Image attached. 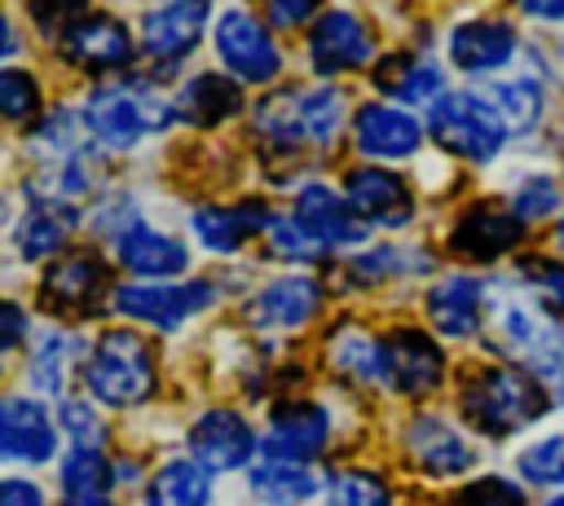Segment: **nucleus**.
I'll list each match as a JSON object with an SVG mask.
<instances>
[{
    "mask_svg": "<svg viewBox=\"0 0 564 506\" xmlns=\"http://www.w3.org/2000/svg\"><path fill=\"white\" fill-rule=\"evenodd\" d=\"M489 334L498 352L529 365L538 378L564 387V326L538 299L498 286L489 295Z\"/></svg>",
    "mask_w": 564,
    "mask_h": 506,
    "instance_id": "nucleus-1",
    "label": "nucleus"
},
{
    "mask_svg": "<svg viewBox=\"0 0 564 506\" xmlns=\"http://www.w3.org/2000/svg\"><path fill=\"white\" fill-rule=\"evenodd\" d=\"M84 128L97 145L106 150H132L141 145L150 132H163L176 119V101H167L163 92H154L141 79L128 84H106L84 101Z\"/></svg>",
    "mask_w": 564,
    "mask_h": 506,
    "instance_id": "nucleus-2",
    "label": "nucleus"
},
{
    "mask_svg": "<svg viewBox=\"0 0 564 506\" xmlns=\"http://www.w3.org/2000/svg\"><path fill=\"white\" fill-rule=\"evenodd\" d=\"M154 383H159L154 352L132 330H106L84 361V387L106 409H132V405L150 400Z\"/></svg>",
    "mask_w": 564,
    "mask_h": 506,
    "instance_id": "nucleus-3",
    "label": "nucleus"
},
{
    "mask_svg": "<svg viewBox=\"0 0 564 506\" xmlns=\"http://www.w3.org/2000/svg\"><path fill=\"white\" fill-rule=\"evenodd\" d=\"M463 414L485 436H511L546 414V392L516 365H489L463 383Z\"/></svg>",
    "mask_w": 564,
    "mask_h": 506,
    "instance_id": "nucleus-4",
    "label": "nucleus"
},
{
    "mask_svg": "<svg viewBox=\"0 0 564 506\" xmlns=\"http://www.w3.org/2000/svg\"><path fill=\"white\" fill-rule=\"evenodd\" d=\"M344 123V97L339 88H291L269 97L256 110L260 136H269L282 150L295 145H330Z\"/></svg>",
    "mask_w": 564,
    "mask_h": 506,
    "instance_id": "nucleus-5",
    "label": "nucleus"
},
{
    "mask_svg": "<svg viewBox=\"0 0 564 506\" xmlns=\"http://www.w3.org/2000/svg\"><path fill=\"white\" fill-rule=\"evenodd\" d=\"M432 136L467 163H489L511 132L480 92H445V101L432 106Z\"/></svg>",
    "mask_w": 564,
    "mask_h": 506,
    "instance_id": "nucleus-6",
    "label": "nucleus"
},
{
    "mask_svg": "<svg viewBox=\"0 0 564 506\" xmlns=\"http://www.w3.org/2000/svg\"><path fill=\"white\" fill-rule=\"evenodd\" d=\"M216 299L212 282H137V286H119L115 290V308L141 326H159V330H176L185 326L194 312H203Z\"/></svg>",
    "mask_w": 564,
    "mask_h": 506,
    "instance_id": "nucleus-7",
    "label": "nucleus"
},
{
    "mask_svg": "<svg viewBox=\"0 0 564 506\" xmlns=\"http://www.w3.org/2000/svg\"><path fill=\"white\" fill-rule=\"evenodd\" d=\"M216 53L242 84H269L282 70V53L247 9H225L216 22Z\"/></svg>",
    "mask_w": 564,
    "mask_h": 506,
    "instance_id": "nucleus-8",
    "label": "nucleus"
},
{
    "mask_svg": "<svg viewBox=\"0 0 564 506\" xmlns=\"http://www.w3.org/2000/svg\"><path fill=\"white\" fill-rule=\"evenodd\" d=\"M57 453V427L31 396H0V458L40 466Z\"/></svg>",
    "mask_w": 564,
    "mask_h": 506,
    "instance_id": "nucleus-9",
    "label": "nucleus"
},
{
    "mask_svg": "<svg viewBox=\"0 0 564 506\" xmlns=\"http://www.w3.org/2000/svg\"><path fill=\"white\" fill-rule=\"evenodd\" d=\"M383 374H388V387L405 396H427L445 378V356L423 330L405 326L383 339Z\"/></svg>",
    "mask_w": 564,
    "mask_h": 506,
    "instance_id": "nucleus-10",
    "label": "nucleus"
},
{
    "mask_svg": "<svg viewBox=\"0 0 564 506\" xmlns=\"http://www.w3.org/2000/svg\"><path fill=\"white\" fill-rule=\"evenodd\" d=\"M189 449L194 462L212 475V471H238L251 462L256 453V431L242 414L234 409H207L194 427H189Z\"/></svg>",
    "mask_w": 564,
    "mask_h": 506,
    "instance_id": "nucleus-11",
    "label": "nucleus"
},
{
    "mask_svg": "<svg viewBox=\"0 0 564 506\" xmlns=\"http://www.w3.org/2000/svg\"><path fill=\"white\" fill-rule=\"evenodd\" d=\"M308 57H313V70L322 75H339V70H357L375 57V40L366 31V22L357 13H322L308 31Z\"/></svg>",
    "mask_w": 564,
    "mask_h": 506,
    "instance_id": "nucleus-12",
    "label": "nucleus"
},
{
    "mask_svg": "<svg viewBox=\"0 0 564 506\" xmlns=\"http://www.w3.org/2000/svg\"><path fill=\"white\" fill-rule=\"evenodd\" d=\"M212 0H167L141 18V48L163 62H181L207 31Z\"/></svg>",
    "mask_w": 564,
    "mask_h": 506,
    "instance_id": "nucleus-13",
    "label": "nucleus"
},
{
    "mask_svg": "<svg viewBox=\"0 0 564 506\" xmlns=\"http://www.w3.org/2000/svg\"><path fill=\"white\" fill-rule=\"evenodd\" d=\"M330 440V414L313 400H291L278 405L264 431V453L269 458H291V462H308L326 449Z\"/></svg>",
    "mask_w": 564,
    "mask_h": 506,
    "instance_id": "nucleus-14",
    "label": "nucleus"
},
{
    "mask_svg": "<svg viewBox=\"0 0 564 506\" xmlns=\"http://www.w3.org/2000/svg\"><path fill=\"white\" fill-rule=\"evenodd\" d=\"M405 453L427 475H463L476 462V449L467 444V436L436 414H419L405 427Z\"/></svg>",
    "mask_w": 564,
    "mask_h": 506,
    "instance_id": "nucleus-15",
    "label": "nucleus"
},
{
    "mask_svg": "<svg viewBox=\"0 0 564 506\" xmlns=\"http://www.w3.org/2000/svg\"><path fill=\"white\" fill-rule=\"evenodd\" d=\"M62 53H66V62L88 66V70H119L132 62V35L119 18L93 13V18H79L62 35Z\"/></svg>",
    "mask_w": 564,
    "mask_h": 506,
    "instance_id": "nucleus-16",
    "label": "nucleus"
},
{
    "mask_svg": "<svg viewBox=\"0 0 564 506\" xmlns=\"http://www.w3.org/2000/svg\"><path fill=\"white\" fill-rule=\"evenodd\" d=\"M352 141L370 158H405V154L419 150L423 128H419V119L410 110L388 106V101H370L352 119Z\"/></svg>",
    "mask_w": 564,
    "mask_h": 506,
    "instance_id": "nucleus-17",
    "label": "nucleus"
},
{
    "mask_svg": "<svg viewBox=\"0 0 564 506\" xmlns=\"http://www.w3.org/2000/svg\"><path fill=\"white\" fill-rule=\"evenodd\" d=\"M344 198L352 202V211L370 224H405L414 211V198L405 189V180L388 167H352L344 180Z\"/></svg>",
    "mask_w": 564,
    "mask_h": 506,
    "instance_id": "nucleus-18",
    "label": "nucleus"
},
{
    "mask_svg": "<svg viewBox=\"0 0 564 506\" xmlns=\"http://www.w3.org/2000/svg\"><path fill=\"white\" fill-rule=\"evenodd\" d=\"M322 246H357L366 238V220L352 211L348 198H339L330 185H304L295 194V211H291Z\"/></svg>",
    "mask_w": 564,
    "mask_h": 506,
    "instance_id": "nucleus-19",
    "label": "nucleus"
},
{
    "mask_svg": "<svg viewBox=\"0 0 564 506\" xmlns=\"http://www.w3.org/2000/svg\"><path fill=\"white\" fill-rule=\"evenodd\" d=\"M322 308V286L313 277H278L256 290L247 304V321L260 330H300Z\"/></svg>",
    "mask_w": 564,
    "mask_h": 506,
    "instance_id": "nucleus-20",
    "label": "nucleus"
},
{
    "mask_svg": "<svg viewBox=\"0 0 564 506\" xmlns=\"http://www.w3.org/2000/svg\"><path fill=\"white\" fill-rule=\"evenodd\" d=\"M449 57H454L458 70L494 75V70L511 66V57H516V31L507 22H494V18L458 22L454 35H449Z\"/></svg>",
    "mask_w": 564,
    "mask_h": 506,
    "instance_id": "nucleus-21",
    "label": "nucleus"
},
{
    "mask_svg": "<svg viewBox=\"0 0 564 506\" xmlns=\"http://www.w3.org/2000/svg\"><path fill=\"white\" fill-rule=\"evenodd\" d=\"M115 251H119V264L137 277H176L185 264H189V251L181 238L137 220L132 229H123L115 238Z\"/></svg>",
    "mask_w": 564,
    "mask_h": 506,
    "instance_id": "nucleus-22",
    "label": "nucleus"
},
{
    "mask_svg": "<svg viewBox=\"0 0 564 506\" xmlns=\"http://www.w3.org/2000/svg\"><path fill=\"white\" fill-rule=\"evenodd\" d=\"M520 216L516 211H502V207H489V202H480V207H471L458 224H454V238H449V246L458 251V255H467V260H498V255H507L516 242H520Z\"/></svg>",
    "mask_w": 564,
    "mask_h": 506,
    "instance_id": "nucleus-23",
    "label": "nucleus"
},
{
    "mask_svg": "<svg viewBox=\"0 0 564 506\" xmlns=\"http://www.w3.org/2000/svg\"><path fill=\"white\" fill-rule=\"evenodd\" d=\"M485 286L467 273H449L427 290V317L445 339H467L480 326Z\"/></svg>",
    "mask_w": 564,
    "mask_h": 506,
    "instance_id": "nucleus-24",
    "label": "nucleus"
},
{
    "mask_svg": "<svg viewBox=\"0 0 564 506\" xmlns=\"http://www.w3.org/2000/svg\"><path fill=\"white\" fill-rule=\"evenodd\" d=\"M260 229H269V211H264L260 202H242V207H198V211H194V233H198V242H203L207 251H220V255L238 251L242 238H251V233H260Z\"/></svg>",
    "mask_w": 564,
    "mask_h": 506,
    "instance_id": "nucleus-25",
    "label": "nucleus"
},
{
    "mask_svg": "<svg viewBox=\"0 0 564 506\" xmlns=\"http://www.w3.org/2000/svg\"><path fill=\"white\" fill-rule=\"evenodd\" d=\"M247 484L264 506H300V502H308L317 493V475L304 462L269 458V453L247 471Z\"/></svg>",
    "mask_w": 564,
    "mask_h": 506,
    "instance_id": "nucleus-26",
    "label": "nucleus"
},
{
    "mask_svg": "<svg viewBox=\"0 0 564 506\" xmlns=\"http://www.w3.org/2000/svg\"><path fill=\"white\" fill-rule=\"evenodd\" d=\"M238 110H242V92L225 75H212V70L194 75L176 97V119L198 123V128H212V123H220V119H229Z\"/></svg>",
    "mask_w": 564,
    "mask_h": 506,
    "instance_id": "nucleus-27",
    "label": "nucleus"
},
{
    "mask_svg": "<svg viewBox=\"0 0 564 506\" xmlns=\"http://www.w3.org/2000/svg\"><path fill=\"white\" fill-rule=\"evenodd\" d=\"M106 286V268L93 255H66L44 273V299L53 308H88Z\"/></svg>",
    "mask_w": 564,
    "mask_h": 506,
    "instance_id": "nucleus-28",
    "label": "nucleus"
},
{
    "mask_svg": "<svg viewBox=\"0 0 564 506\" xmlns=\"http://www.w3.org/2000/svg\"><path fill=\"white\" fill-rule=\"evenodd\" d=\"M207 502H212V475L189 458L163 462L145 488V506H207Z\"/></svg>",
    "mask_w": 564,
    "mask_h": 506,
    "instance_id": "nucleus-29",
    "label": "nucleus"
},
{
    "mask_svg": "<svg viewBox=\"0 0 564 506\" xmlns=\"http://www.w3.org/2000/svg\"><path fill=\"white\" fill-rule=\"evenodd\" d=\"M379 88H388L405 106H436V101H445V75H441V66L419 62V57H392L379 70Z\"/></svg>",
    "mask_w": 564,
    "mask_h": 506,
    "instance_id": "nucleus-30",
    "label": "nucleus"
},
{
    "mask_svg": "<svg viewBox=\"0 0 564 506\" xmlns=\"http://www.w3.org/2000/svg\"><path fill=\"white\" fill-rule=\"evenodd\" d=\"M330 365L357 383H388L383 374V339H370L357 326H344L330 334Z\"/></svg>",
    "mask_w": 564,
    "mask_h": 506,
    "instance_id": "nucleus-31",
    "label": "nucleus"
},
{
    "mask_svg": "<svg viewBox=\"0 0 564 506\" xmlns=\"http://www.w3.org/2000/svg\"><path fill=\"white\" fill-rule=\"evenodd\" d=\"M79 348H84V343H79L75 334H66V330L40 334V339H35V352H31V383H35V392L57 396V392L66 387L75 361H79Z\"/></svg>",
    "mask_w": 564,
    "mask_h": 506,
    "instance_id": "nucleus-32",
    "label": "nucleus"
},
{
    "mask_svg": "<svg viewBox=\"0 0 564 506\" xmlns=\"http://www.w3.org/2000/svg\"><path fill=\"white\" fill-rule=\"evenodd\" d=\"M498 119L507 123V132H529L542 119V88L533 79H494L489 88H476Z\"/></svg>",
    "mask_w": 564,
    "mask_h": 506,
    "instance_id": "nucleus-33",
    "label": "nucleus"
},
{
    "mask_svg": "<svg viewBox=\"0 0 564 506\" xmlns=\"http://www.w3.org/2000/svg\"><path fill=\"white\" fill-rule=\"evenodd\" d=\"M115 466L106 462L101 444H70V453L62 458V488L70 497H106Z\"/></svg>",
    "mask_w": 564,
    "mask_h": 506,
    "instance_id": "nucleus-34",
    "label": "nucleus"
},
{
    "mask_svg": "<svg viewBox=\"0 0 564 506\" xmlns=\"http://www.w3.org/2000/svg\"><path fill=\"white\" fill-rule=\"evenodd\" d=\"M70 220H75V216H66V211L35 207V211L22 220V229H18V246H22V255H26V260H44V255L62 251V242H66V224H70Z\"/></svg>",
    "mask_w": 564,
    "mask_h": 506,
    "instance_id": "nucleus-35",
    "label": "nucleus"
},
{
    "mask_svg": "<svg viewBox=\"0 0 564 506\" xmlns=\"http://www.w3.org/2000/svg\"><path fill=\"white\" fill-rule=\"evenodd\" d=\"M516 466H520V475H524L529 484H542V488L564 484V436H542V440H533L529 449H520Z\"/></svg>",
    "mask_w": 564,
    "mask_h": 506,
    "instance_id": "nucleus-36",
    "label": "nucleus"
},
{
    "mask_svg": "<svg viewBox=\"0 0 564 506\" xmlns=\"http://www.w3.org/2000/svg\"><path fill=\"white\" fill-rule=\"evenodd\" d=\"M326 506H392V497L375 471H339L326 488Z\"/></svg>",
    "mask_w": 564,
    "mask_h": 506,
    "instance_id": "nucleus-37",
    "label": "nucleus"
},
{
    "mask_svg": "<svg viewBox=\"0 0 564 506\" xmlns=\"http://www.w3.org/2000/svg\"><path fill=\"white\" fill-rule=\"evenodd\" d=\"M40 110V84L26 70L0 66V119H31Z\"/></svg>",
    "mask_w": 564,
    "mask_h": 506,
    "instance_id": "nucleus-38",
    "label": "nucleus"
},
{
    "mask_svg": "<svg viewBox=\"0 0 564 506\" xmlns=\"http://www.w3.org/2000/svg\"><path fill=\"white\" fill-rule=\"evenodd\" d=\"M269 246H273V255H282V260H317L326 246L295 220V216H282V220H269Z\"/></svg>",
    "mask_w": 564,
    "mask_h": 506,
    "instance_id": "nucleus-39",
    "label": "nucleus"
},
{
    "mask_svg": "<svg viewBox=\"0 0 564 506\" xmlns=\"http://www.w3.org/2000/svg\"><path fill=\"white\" fill-rule=\"evenodd\" d=\"M449 506H524V497H520V488H516L511 480H502V475H480V480H471L467 488H458Z\"/></svg>",
    "mask_w": 564,
    "mask_h": 506,
    "instance_id": "nucleus-40",
    "label": "nucleus"
},
{
    "mask_svg": "<svg viewBox=\"0 0 564 506\" xmlns=\"http://www.w3.org/2000/svg\"><path fill=\"white\" fill-rule=\"evenodd\" d=\"M555 207H560V194H555V185H551L546 176L524 180V185L516 189V198H511V211H516L520 220H542V216H551Z\"/></svg>",
    "mask_w": 564,
    "mask_h": 506,
    "instance_id": "nucleus-41",
    "label": "nucleus"
},
{
    "mask_svg": "<svg viewBox=\"0 0 564 506\" xmlns=\"http://www.w3.org/2000/svg\"><path fill=\"white\" fill-rule=\"evenodd\" d=\"M401 268H405V251H397V246H375V251H366V255H357L348 264V273L357 282H383V277H392Z\"/></svg>",
    "mask_w": 564,
    "mask_h": 506,
    "instance_id": "nucleus-42",
    "label": "nucleus"
},
{
    "mask_svg": "<svg viewBox=\"0 0 564 506\" xmlns=\"http://www.w3.org/2000/svg\"><path fill=\"white\" fill-rule=\"evenodd\" d=\"M62 427H66L70 444H101V418L84 400H66L62 405Z\"/></svg>",
    "mask_w": 564,
    "mask_h": 506,
    "instance_id": "nucleus-43",
    "label": "nucleus"
},
{
    "mask_svg": "<svg viewBox=\"0 0 564 506\" xmlns=\"http://www.w3.org/2000/svg\"><path fill=\"white\" fill-rule=\"evenodd\" d=\"M88 0H31V18L44 26V31H57V26H75L79 22V9Z\"/></svg>",
    "mask_w": 564,
    "mask_h": 506,
    "instance_id": "nucleus-44",
    "label": "nucleus"
},
{
    "mask_svg": "<svg viewBox=\"0 0 564 506\" xmlns=\"http://www.w3.org/2000/svg\"><path fill=\"white\" fill-rule=\"evenodd\" d=\"M524 273H529V282L538 286V295H542V299H551V304L564 312V264L529 260V264H524Z\"/></svg>",
    "mask_w": 564,
    "mask_h": 506,
    "instance_id": "nucleus-45",
    "label": "nucleus"
},
{
    "mask_svg": "<svg viewBox=\"0 0 564 506\" xmlns=\"http://www.w3.org/2000/svg\"><path fill=\"white\" fill-rule=\"evenodd\" d=\"M0 506H44V488L35 480L4 475L0 480Z\"/></svg>",
    "mask_w": 564,
    "mask_h": 506,
    "instance_id": "nucleus-46",
    "label": "nucleus"
},
{
    "mask_svg": "<svg viewBox=\"0 0 564 506\" xmlns=\"http://www.w3.org/2000/svg\"><path fill=\"white\" fill-rule=\"evenodd\" d=\"M264 9H269V22L273 26H300V22L313 18L317 0H264Z\"/></svg>",
    "mask_w": 564,
    "mask_h": 506,
    "instance_id": "nucleus-47",
    "label": "nucleus"
},
{
    "mask_svg": "<svg viewBox=\"0 0 564 506\" xmlns=\"http://www.w3.org/2000/svg\"><path fill=\"white\" fill-rule=\"evenodd\" d=\"M22 339H26V312L13 299H0V352L18 348Z\"/></svg>",
    "mask_w": 564,
    "mask_h": 506,
    "instance_id": "nucleus-48",
    "label": "nucleus"
},
{
    "mask_svg": "<svg viewBox=\"0 0 564 506\" xmlns=\"http://www.w3.org/2000/svg\"><path fill=\"white\" fill-rule=\"evenodd\" d=\"M520 13L529 18H542V22H560L564 18V0H516Z\"/></svg>",
    "mask_w": 564,
    "mask_h": 506,
    "instance_id": "nucleus-49",
    "label": "nucleus"
},
{
    "mask_svg": "<svg viewBox=\"0 0 564 506\" xmlns=\"http://www.w3.org/2000/svg\"><path fill=\"white\" fill-rule=\"evenodd\" d=\"M13 44H18V40H13V26H9V18L0 13V57H9V53H13Z\"/></svg>",
    "mask_w": 564,
    "mask_h": 506,
    "instance_id": "nucleus-50",
    "label": "nucleus"
},
{
    "mask_svg": "<svg viewBox=\"0 0 564 506\" xmlns=\"http://www.w3.org/2000/svg\"><path fill=\"white\" fill-rule=\"evenodd\" d=\"M66 506H115L110 497H70Z\"/></svg>",
    "mask_w": 564,
    "mask_h": 506,
    "instance_id": "nucleus-51",
    "label": "nucleus"
},
{
    "mask_svg": "<svg viewBox=\"0 0 564 506\" xmlns=\"http://www.w3.org/2000/svg\"><path fill=\"white\" fill-rule=\"evenodd\" d=\"M555 242H560V251H564V220H560V229H555Z\"/></svg>",
    "mask_w": 564,
    "mask_h": 506,
    "instance_id": "nucleus-52",
    "label": "nucleus"
},
{
    "mask_svg": "<svg viewBox=\"0 0 564 506\" xmlns=\"http://www.w3.org/2000/svg\"><path fill=\"white\" fill-rule=\"evenodd\" d=\"M542 506H564V493H560V497H551V502H542Z\"/></svg>",
    "mask_w": 564,
    "mask_h": 506,
    "instance_id": "nucleus-53",
    "label": "nucleus"
}]
</instances>
